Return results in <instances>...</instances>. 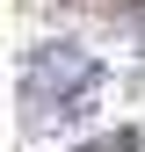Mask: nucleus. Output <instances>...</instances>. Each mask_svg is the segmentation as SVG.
<instances>
[{
    "label": "nucleus",
    "instance_id": "1",
    "mask_svg": "<svg viewBox=\"0 0 145 152\" xmlns=\"http://www.w3.org/2000/svg\"><path fill=\"white\" fill-rule=\"evenodd\" d=\"M87 152H138V130H109V138H94Z\"/></svg>",
    "mask_w": 145,
    "mask_h": 152
}]
</instances>
